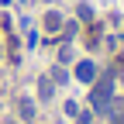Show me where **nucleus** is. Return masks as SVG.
<instances>
[{"label":"nucleus","instance_id":"nucleus-1","mask_svg":"<svg viewBox=\"0 0 124 124\" xmlns=\"http://www.w3.org/2000/svg\"><path fill=\"white\" fill-rule=\"evenodd\" d=\"M110 97H114V79H110V76H97V79L90 83V103L97 107V110L110 114V110H114Z\"/></svg>","mask_w":124,"mask_h":124},{"label":"nucleus","instance_id":"nucleus-2","mask_svg":"<svg viewBox=\"0 0 124 124\" xmlns=\"http://www.w3.org/2000/svg\"><path fill=\"white\" fill-rule=\"evenodd\" d=\"M97 76H100V69H97V62H93V59L76 62V79H79V83H93Z\"/></svg>","mask_w":124,"mask_h":124},{"label":"nucleus","instance_id":"nucleus-3","mask_svg":"<svg viewBox=\"0 0 124 124\" xmlns=\"http://www.w3.org/2000/svg\"><path fill=\"white\" fill-rule=\"evenodd\" d=\"M17 114L24 124H35V103H31V97H17Z\"/></svg>","mask_w":124,"mask_h":124},{"label":"nucleus","instance_id":"nucleus-4","mask_svg":"<svg viewBox=\"0 0 124 124\" xmlns=\"http://www.w3.org/2000/svg\"><path fill=\"white\" fill-rule=\"evenodd\" d=\"M38 97H41V100H52V97H55V83H52V76H41V79H38Z\"/></svg>","mask_w":124,"mask_h":124},{"label":"nucleus","instance_id":"nucleus-5","mask_svg":"<svg viewBox=\"0 0 124 124\" xmlns=\"http://www.w3.org/2000/svg\"><path fill=\"white\" fill-rule=\"evenodd\" d=\"M45 28H48V31H59V28H62V17H59L55 10H48V14H45Z\"/></svg>","mask_w":124,"mask_h":124},{"label":"nucleus","instance_id":"nucleus-6","mask_svg":"<svg viewBox=\"0 0 124 124\" xmlns=\"http://www.w3.org/2000/svg\"><path fill=\"white\" fill-rule=\"evenodd\" d=\"M62 38H66V41H72V38H76V24H72V21H66V24H62V35H59V41H62Z\"/></svg>","mask_w":124,"mask_h":124},{"label":"nucleus","instance_id":"nucleus-7","mask_svg":"<svg viewBox=\"0 0 124 124\" xmlns=\"http://www.w3.org/2000/svg\"><path fill=\"white\" fill-rule=\"evenodd\" d=\"M66 79H69V72H66V69H62V66H59V69L52 72V83H66Z\"/></svg>","mask_w":124,"mask_h":124},{"label":"nucleus","instance_id":"nucleus-8","mask_svg":"<svg viewBox=\"0 0 124 124\" xmlns=\"http://www.w3.org/2000/svg\"><path fill=\"white\" fill-rule=\"evenodd\" d=\"M76 124H93V114L86 110V114H76Z\"/></svg>","mask_w":124,"mask_h":124},{"label":"nucleus","instance_id":"nucleus-9","mask_svg":"<svg viewBox=\"0 0 124 124\" xmlns=\"http://www.w3.org/2000/svg\"><path fill=\"white\" fill-rule=\"evenodd\" d=\"M79 17H83V21H90V17H93V10H90L86 4H79Z\"/></svg>","mask_w":124,"mask_h":124},{"label":"nucleus","instance_id":"nucleus-10","mask_svg":"<svg viewBox=\"0 0 124 124\" xmlns=\"http://www.w3.org/2000/svg\"><path fill=\"white\" fill-rule=\"evenodd\" d=\"M114 124H124V114H117V121H114Z\"/></svg>","mask_w":124,"mask_h":124}]
</instances>
